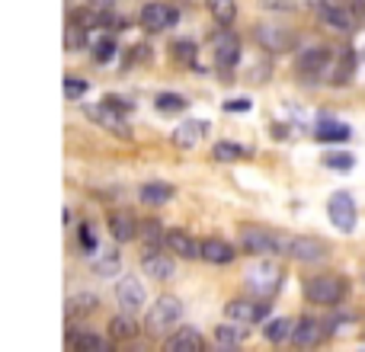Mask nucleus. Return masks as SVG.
<instances>
[{
  "label": "nucleus",
  "mask_w": 365,
  "mask_h": 352,
  "mask_svg": "<svg viewBox=\"0 0 365 352\" xmlns=\"http://www.w3.org/2000/svg\"><path fill=\"white\" fill-rule=\"evenodd\" d=\"M154 103H157V109H164V113H180V109H186V97H180V93H160Z\"/></svg>",
  "instance_id": "36"
},
{
  "label": "nucleus",
  "mask_w": 365,
  "mask_h": 352,
  "mask_svg": "<svg viewBox=\"0 0 365 352\" xmlns=\"http://www.w3.org/2000/svg\"><path fill=\"white\" fill-rule=\"evenodd\" d=\"M215 352H241V349H237V346H218Z\"/></svg>",
  "instance_id": "42"
},
{
  "label": "nucleus",
  "mask_w": 365,
  "mask_h": 352,
  "mask_svg": "<svg viewBox=\"0 0 365 352\" xmlns=\"http://www.w3.org/2000/svg\"><path fill=\"white\" fill-rule=\"evenodd\" d=\"M206 3H208V13L215 16V23L224 26V29L237 20V0H206Z\"/></svg>",
  "instance_id": "27"
},
{
  "label": "nucleus",
  "mask_w": 365,
  "mask_h": 352,
  "mask_svg": "<svg viewBox=\"0 0 365 352\" xmlns=\"http://www.w3.org/2000/svg\"><path fill=\"white\" fill-rule=\"evenodd\" d=\"M241 247L253 256H273V253H282L285 250V237L279 234L266 231L259 225H243L241 227Z\"/></svg>",
  "instance_id": "4"
},
{
  "label": "nucleus",
  "mask_w": 365,
  "mask_h": 352,
  "mask_svg": "<svg viewBox=\"0 0 365 352\" xmlns=\"http://www.w3.org/2000/svg\"><path fill=\"white\" fill-rule=\"evenodd\" d=\"M138 337V323H135V314H115L109 321V339H119V343H129V339Z\"/></svg>",
  "instance_id": "25"
},
{
  "label": "nucleus",
  "mask_w": 365,
  "mask_h": 352,
  "mask_svg": "<svg viewBox=\"0 0 365 352\" xmlns=\"http://www.w3.org/2000/svg\"><path fill=\"white\" fill-rule=\"evenodd\" d=\"M317 7V16L324 20V26L336 32H350L356 29V13H352V3L350 0H314Z\"/></svg>",
  "instance_id": "6"
},
{
  "label": "nucleus",
  "mask_w": 365,
  "mask_h": 352,
  "mask_svg": "<svg viewBox=\"0 0 365 352\" xmlns=\"http://www.w3.org/2000/svg\"><path fill=\"white\" fill-rule=\"evenodd\" d=\"M327 337V327L317 321V317H301L295 321V333H292V346L298 352H308V349H317Z\"/></svg>",
  "instance_id": "13"
},
{
  "label": "nucleus",
  "mask_w": 365,
  "mask_h": 352,
  "mask_svg": "<svg viewBox=\"0 0 365 352\" xmlns=\"http://www.w3.org/2000/svg\"><path fill=\"white\" fill-rule=\"evenodd\" d=\"M115 301H119V307L125 311V314H135V311H141L145 301H148L145 285L138 282L135 276H122L119 282H115Z\"/></svg>",
  "instance_id": "14"
},
{
  "label": "nucleus",
  "mask_w": 365,
  "mask_h": 352,
  "mask_svg": "<svg viewBox=\"0 0 365 352\" xmlns=\"http://www.w3.org/2000/svg\"><path fill=\"white\" fill-rule=\"evenodd\" d=\"M180 317H182V301L176 298V295H160L145 317V330L151 333V337L170 333V330L180 323Z\"/></svg>",
  "instance_id": "2"
},
{
  "label": "nucleus",
  "mask_w": 365,
  "mask_h": 352,
  "mask_svg": "<svg viewBox=\"0 0 365 352\" xmlns=\"http://www.w3.org/2000/svg\"><path fill=\"white\" fill-rule=\"evenodd\" d=\"M224 109H228V113H243V109H250V103H247V99H237V103H224Z\"/></svg>",
  "instance_id": "41"
},
{
  "label": "nucleus",
  "mask_w": 365,
  "mask_h": 352,
  "mask_svg": "<svg viewBox=\"0 0 365 352\" xmlns=\"http://www.w3.org/2000/svg\"><path fill=\"white\" fill-rule=\"evenodd\" d=\"M71 349L74 352H115L109 339H103L99 333H87V330L71 333Z\"/></svg>",
  "instance_id": "23"
},
{
  "label": "nucleus",
  "mask_w": 365,
  "mask_h": 352,
  "mask_svg": "<svg viewBox=\"0 0 365 352\" xmlns=\"http://www.w3.org/2000/svg\"><path fill=\"white\" fill-rule=\"evenodd\" d=\"M292 333H295V321H289V317H269V321L263 323V337L273 346L292 343Z\"/></svg>",
  "instance_id": "22"
},
{
  "label": "nucleus",
  "mask_w": 365,
  "mask_h": 352,
  "mask_svg": "<svg viewBox=\"0 0 365 352\" xmlns=\"http://www.w3.org/2000/svg\"><path fill=\"white\" fill-rule=\"evenodd\" d=\"M212 48H215V68H218V74L231 77L237 68V61H241V38L231 29H218L215 32Z\"/></svg>",
  "instance_id": "5"
},
{
  "label": "nucleus",
  "mask_w": 365,
  "mask_h": 352,
  "mask_svg": "<svg viewBox=\"0 0 365 352\" xmlns=\"http://www.w3.org/2000/svg\"><path fill=\"white\" fill-rule=\"evenodd\" d=\"M106 227H109V234H113L115 244H129V240H138V227H141V221H138L131 211L119 209V211H109Z\"/></svg>",
  "instance_id": "15"
},
{
  "label": "nucleus",
  "mask_w": 365,
  "mask_h": 352,
  "mask_svg": "<svg viewBox=\"0 0 365 352\" xmlns=\"http://www.w3.org/2000/svg\"><path fill=\"white\" fill-rule=\"evenodd\" d=\"M352 13H356V23H365V0H350Z\"/></svg>",
  "instance_id": "40"
},
{
  "label": "nucleus",
  "mask_w": 365,
  "mask_h": 352,
  "mask_svg": "<svg viewBox=\"0 0 365 352\" xmlns=\"http://www.w3.org/2000/svg\"><path fill=\"white\" fill-rule=\"evenodd\" d=\"M164 247L170 250L180 260H202V240H196L189 231H167V244Z\"/></svg>",
  "instance_id": "17"
},
{
  "label": "nucleus",
  "mask_w": 365,
  "mask_h": 352,
  "mask_svg": "<svg viewBox=\"0 0 365 352\" xmlns=\"http://www.w3.org/2000/svg\"><path fill=\"white\" fill-rule=\"evenodd\" d=\"M317 141H346L350 138V128L343 122H334V119H317V128H314Z\"/></svg>",
  "instance_id": "28"
},
{
  "label": "nucleus",
  "mask_w": 365,
  "mask_h": 352,
  "mask_svg": "<svg viewBox=\"0 0 365 352\" xmlns=\"http://www.w3.org/2000/svg\"><path fill=\"white\" fill-rule=\"evenodd\" d=\"M87 93V80H80V77H64V97L68 99H77Z\"/></svg>",
  "instance_id": "38"
},
{
  "label": "nucleus",
  "mask_w": 365,
  "mask_h": 352,
  "mask_svg": "<svg viewBox=\"0 0 365 352\" xmlns=\"http://www.w3.org/2000/svg\"><path fill=\"white\" fill-rule=\"evenodd\" d=\"M138 199L145 205H167L173 199V186L170 183H145L138 189Z\"/></svg>",
  "instance_id": "26"
},
{
  "label": "nucleus",
  "mask_w": 365,
  "mask_h": 352,
  "mask_svg": "<svg viewBox=\"0 0 365 352\" xmlns=\"http://www.w3.org/2000/svg\"><path fill=\"white\" fill-rule=\"evenodd\" d=\"M160 352H206V337L192 327H180L164 339V349Z\"/></svg>",
  "instance_id": "16"
},
{
  "label": "nucleus",
  "mask_w": 365,
  "mask_h": 352,
  "mask_svg": "<svg viewBox=\"0 0 365 352\" xmlns=\"http://www.w3.org/2000/svg\"><path fill=\"white\" fill-rule=\"evenodd\" d=\"M138 240H141V244L148 247V253H151V250H160L164 244H167V231L160 227L157 218H145L141 227H138Z\"/></svg>",
  "instance_id": "24"
},
{
  "label": "nucleus",
  "mask_w": 365,
  "mask_h": 352,
  "mask_svg": "<svg viewBox=\"0 0 365 352\" xmlns=\"http://www.w3.org/2000/svg\"><path fill=\"white\" fill-rule=\"evenodd\" d=\"M282 253L295 262H320L327 260V244L317 237H304V234H295V237H285V250Z\"/></svg>",
  "instance_id": "9"
},
{
  "label": "nucleus",
  "mask_w": 365,
  "mask_h": 352,
  "mask_svg": "<svg viewBox=\"0 0 365 352\" xmlns=\"http://www.w3.org/2000/svg\"><path fill=\"white\" fill-rule=\"evenodd\" d=\"M237 250L231 247L228 240H221V237H208L202 240V260L212 262V266H228V262H234Z\"/></svg>",
  "instance_id": "21"
},
{
  "label": "nucleus",
  "mask_w": 365,
  "mask_h": 352,
  "mask_svg": "<svg viewBox=\"0 0 365 352\" xmlns=\"http://www.w3.org/2000/svg\"><path fill=\"white\" fill-rule=\"evenodd\" d=\"M257 42L266 52H273V55H279V52H292L295 48V32L289 29V26H282V23H259L257 26Z\"/></svg>",
  "instance_id": "12"
},
{
  "label": "nucleus",
  "mask_w": 365,
  "mask_h": 352,
  "mask_svg": "<svg viewBox=\"0 0 365 352\" xmlns=\"http://www.w3.org/2000/svg\"><path fill=\"white\" fill-rule=\"evenodd\" d=\"M119 269H122V260H119V253H115V250H109L106 256H99V260L93 262V272H96L99 279H113Z\"/></svg>",
  "instance_id": "31"
},
{
  "label": "nucleus",
  "mask_w": 365,
  "mask_h": 352,
  "mask_svg": "<svg viewBox=\"0 0 365 352\" xmlns=\"http://www.w3.org/2000/svg\"><path fill=\"white\" fill-rule=\"evenodd\" d=\"M87 45V32L84 26H77L74 20H68V29H64V48L74 52V48H84Z\"/></svg>",
  "instance_id": "34"
},
{
  "label": "nucleus",
  "mask_w": 365,
  "mask_h": 352,
  "mask_svg": "<svg viewBox=\"0 0 365 352\" xmlns=\"http://www.w3.org/2000/svg\"><path fill=\"white\" fill-rule=\"evenodd\" d=\"M141 269L154 279V282H170L176 276V262L173 256H164L160 250H151V253L141 256Z\"/></svg>",
  "instance_id": "18"
},
{
  "label": "nucleus",
  "mask_w": 365,
  "mask_h": 352,
  "mask_svg": "<svg viewBox=\"0 0 365 352\" xmlns=\"http://www.w3.org/2000/svg\"><path fill=\"white\" fill-rule=\"evenodd\" d=\"M350 292L346 279L336 276V272H324V276H311L304 282V298L311 304H324V307H336Z\"/></svg>",
  "instance_id": "1"
},
{
  "label": "nucleus",
  "mask_w": 365,
  "mask_h": 352,
  "mask_svg": "<svg viewBox=\"0 0 365 352\" xmlns=\"http://www.w3.org/2000/svg\"><path fill=\"white\" fill-rule=\"evenodd\" d=\"M212 154H215V160H241L247 154V148L237 141H218L212 148Z\"/></svg>",
  "instance_id": "33"
},
{
  "label": "nucleus",
  "mask_w": 365,
  "mask_h": 352,
  "mask_svg": "<svg viewBox=\"0 0 365 352\" xmlns=\"http://www.w3.org/2000/svg\"><path fill=\"white\" fill-rule=\"evenodd\" d=\"M113 55H115V38L113 36H99L96 42H93V58H96L99 64H106Z\"/></svg>",
  "instance_id": "35"
},
{
  "label": "nucleus",
  "mask_w": 365,
  "mask_h": 352,
  "mask_svg": "<svg viewBox=\"0 0 365 352\" xmlns=\"http://www.w3.org/2000/svg\"><path fill=\"white\" fill-rule=\"evenodd\" d=\"M269 317V301H257V298H237L224 304V321L241 323V327H250Z\"/></svg>",
  "instance_id": "7"
},
{
  "label": "nucleus",
  "mask_w": 365,
  "mask_h": 352,
  "mask_svg": "<svg viewBox=\"0 0 365 352\" xmlns=\"http://www.w3.org/2000/svg\"><path fill=\"white\" fill-rule=\"evenodd\" d=\"M243 337H247V327H241V323H218L215 327V339H218V346H241Z\"/></svg>",
  "instance_id": "29"
},
{
  "label": "nucleus",
  "mask_w": 365,
  "mask_h": 352,
  "mask_svg": "<svg viewBox=\"0 0 365 352\" xmlns=\"http://www.w3.org/2000/svg\"><path fill=\"white\" fill-rule=\"evenodd\" d=\"M170 55H173L180 64H186V68H196V71H199V64H196L199 48H196V42H192V38H176L173 45H170Z\"/></svg>",
  "instance_id": "30"
},
{
  "label": "nucleus",
  "mask_w": 365,
  "mask_h": 352,
  "mask_svg": "<svg viewBox=\"0 0 365 352\" xmlns=\"http://www.w3.org/2000/svg\"><path fill=\"white\" fill-rule=\"evenodd\" d=\"M324 167H330L336 173H350L356 167V157H352L350 150H334V154H324Z\"/></svg>",
  "instance_id": "32"
},
{
  "label": "nucleus",
  "mask_w": 365,
  "mask_h": 352,
  "mask_svg": "<svg viewBox=\"0 0 365 352\" xmlns=\"http://www.w3.org/2000/svg\"><path fill=\"white\" fill-rule=\"evenodd\" d=\"M96 304H99L96 295H90V292H87V295H74V298L68 301V314H74V311H77V314H87V311H93Z\"/></svg>",
  "instance_id": "37"
},
{
  "label": "nucleus",
  "mask_w": 365,
  "mask_h": 352,
  "mask_svg": "<svg viewBox=\"0 0 365 352\" xmlns=\"http://www.w3.org/2000/svg\"><path fill=\"white\" fill-rule=\"evenodd\" d=\"M295 68L301 77H308V80H314V77H320L324 71L330 68V52H324V48H308V52L298 55Z\"/></svg>",
  "instance_id": "19"
},
{
  "label": "nucleus",
  "mask_w": 365,
  "mask_h": 352,
  "mask_svg": "<svg viewBox=\"0 0 365 352\" xmlns=\"http://www.w3.org/2000/svg\"><path fill=\"white\" fill-rule=\"evenodd\" d=\"M208 132V122H202V119H182L180 125H176V132H173V144L176 148H182V150H192L196 144H202V135Z\"/></svg>",
  "instance_id": "20"
},
{
  "label": "nucleus",
  "mask_w": 365,
  "mask_h": 352,
  "mask_svg": "<svg viewBox=\"0 0 365 352\" xmlns=\"http://www.w3.org/2000/svg\"><path fill=\"white\" fill-rule=\"evenodd\" d=\"M87 115H90L96 125H103L106 132H113L115 138H131V125L129 119H125V113L122 109H115L113 103H96V106H87Z\"/></svg>",
  "instance_id": "10"
},
{
  "label": "nucleus",
  "mask_w": 365,
  "mask_h": 352,
  "mask_svg": "<svg viewBox=\"0 0 365 352\" xmlns=\"http://www.w3.org/2000/svg\"><path fill=\"white\" fill-rule=\"evenodd\" d=\"M80 244H84V253H93L96 250V240H93V234H90V227H80Z\"/></svg>",
  "instance_id": "39"
},
{
  "label": "nucleus",
  "mask_w": 365,
  "mask_h": 352,
  "mask_svg": "<svg viewBox=\"0 0 365 352\" xmlns=\"http://www.w3.org/2000/svg\"><path fill=\"white\" fill-rule=\"evenodd\" d=\"M243 285H247L257 298L269 301L282 288V269L269 260H257L250 269H247V276H243Z\"/></svg>",
  "instance_id": "3"
},
{
  "label": "nucleus",
  "mask_w": 365,
  "mask_h": 352,
  "mask_svg": "<svg viewBox=\"0 0 365 352\" xmlns=\"http://www.w3.org/2000/svg\"><path fill=\"white\" fill-rule=\"evenodd\" d=\"M138 23L148 32H164L180 23V10L170 7V3H160V0H148L145 7L138 10Z\"/></svg>",
  "instance_id": "8"
},
{
  "label": "nucleus",
  "mask_w": 365,
  "mask_h": 352,
  "mask_svg": "<svg viewBox=\"0 0 365 352\" xmlns=\"http://www.w3.org/2000/svg\"><path fill=\"white\" fill-rule=\"evenodd\" d=\"M327 215L336 231H343V234L356 231V202H352V195L346 189H340V192H334L327 199Z\"/></svg>",
  "instance_id": "11"
}]
</instances>
